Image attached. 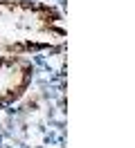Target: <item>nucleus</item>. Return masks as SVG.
Returning a JSON list of instances; mask_svg holds the SVG:
<instances>
[{"mask_svg":"<svg viewBox=\"0 0 135 148\" xmlns=\"http://www.w3.org/2000/svg\"><path fill=\"white\" fill-rule=\"evenodd\" d=\"M63 14L38 0H0V52L11 56L63 49Z\"/></svg>","mask_w":135,"mask_h":148,"instance_id":"1","label":"nucleus"},{"mask_svg":"<svg viewBox=\"0 0 135 148\" xmlns=\"http://www.w3.org/2000/svg\"><path fill=\"white\" fill-rule=\"evenodd\" d=\"M34 81V65L25 56H0V110L20 101Z\"/></svg>","mask_w":135,"mask_h":148,"instance_id":"2","label":"nucleus"}]
</instances>
